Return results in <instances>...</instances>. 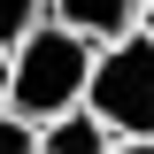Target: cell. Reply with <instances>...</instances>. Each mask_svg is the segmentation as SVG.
<instances>
[{"label": "cell", "mask_w": 154, "mask_h": 154, "mask_svg": "<svg viewBox=\"0 0 154 154\" xmlns=\"http://www.w3.org/2000/svg\"><path fill=\"white\" fill-rule=\"evenodd\" d=\"M93 38L85 31H69V23H31V31L8 46V108L16 116H31V123H46V116H62V108H77L85 100V77H93Z\"/></svg>", "instance_id": "obj_1"}, {"label": "cell", "mask_w": 154, "mask_h": 154, "mask_svg": "<svg viewBox=\"0 0 154 154\" xmlns=\"http://www.w3.org/2000/svg\"><path fill=\"white\" fill-rule=\"evenodd\" d=\"M85 108L108 123L116 139H154V31L108 38L93 54V77H85Z\"/></svg>", "instance_id": "obj_2"}, {"label": "cell", "mask_w": 154, "mask_h": 154, "mask_svg": "<svg viewBox=\"0 0 154 154\" xmlns=\"http://www.w3.org/2000/svg\"><path fill=\"white\" fill-rule=\"evenodd\" d=\"M46 16L54 23H69V31H85L93 46H108V38H123V31H139V0H46Z\"/></svg>", "instance_id": "obj_3"}, {"label": "cell", "mask_w": 154, "mask_h": 154, "mask_svg": "<svg viewBox=\"0 0 154 154\" xmlns=\"http://www.w3.org/2000/svg\"><path fill=\"white\" fill-rule=\"evenodd\" d=\"M108 146H116V131L100 123L93 108H85V100L38 123V154H108Z\"/></svg>", "instance_id": "obj_4"}, {"label": "cell", "mask_w": 154, "mask_h": 154, "mask_svg": "<svg viewBox=\"0 0 154 154\" xmlns=\"http://www.w3.org/2000/svg\"><path fill=\"white\" fill-rule=\"evenodd\" d=\"M31 23H46V0H0V46H16Z\"/></svg>", "instance_id": "obj_5"}, {"label": "cell", "mask_w": 154, "mask_h": 154, "mask_svg": "<svg viewBox=\"0 0 154 154\" xmlns=\"http://www.w3.org/2000/svg\"><path fill=\"white\" fill-rule=\"evenodd\" d=\"M0 154H38V123L16 108H0Z\"/></svg>", "instance_id": "obj_6"}, {"label": "cell", "mask_w": 154, "mask_h": 154, "mask_svg": "<svg viewBox=\"0 0 154 154\" xmlns=\"http://www.w3.org/2000/svg\"><path fill=\"white\" fill-rule=\"evenodd\" d=\"M108 154H154V139H116Z\"/></svg>", "instance_id": "obj_7"}, {"label": "cell", "mask_w": 154, "mask_h": 154, "mask_svg": "<svg viewBox=\"0 0 154 154\" xmlns=\"http://www.w3.org/2000/svg\"><path fill=\"white\" fill-rule=\"evenodd\" d=\"M0 108H8V46H0Z\"/></svg>", "instance_id": "obj_8"}, {"label": "cell", "mask_w": 154, "mask_h": 154, "mask_svg": "<svg viewBox=\"0 0 154 154\" xmlns=\"http://www.w3.org/2000/svg\"><path fill=\"white\" fill-rule=\"evenodd\" d=\"M139 23H146V31H154V8H146V16H139Z\"/></svg>", "instance_id": "obj_9"}, {"label": "cell", "mask_w": 154, "mask_h": 154, "mask_svg": "<svg viewBox=\"0 0 154 154\" xmlns=\"http://www.w3.org/2000/svg\"><path fill=\"white\" fill-rule=\"evenodd\" d=\"M139 8H154V0H139Z\"/></svg>", "instance_id": "obj_10"}]
</instances>
